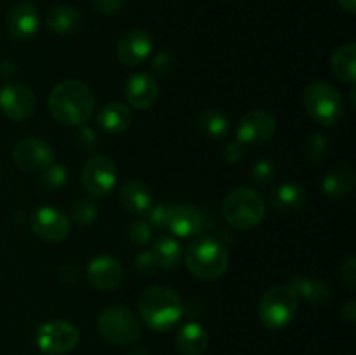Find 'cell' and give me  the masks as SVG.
Listing matches in <instances>:
<instances>
[{
  "instance_id": "obj_1",
  "label": "cell",
  "mask_w": 356,
  "mask_h": 355,
  "mask_svg": "<svg viewBox=\"0 0 356 355\" xmlns=\"http://www.w3.org/2000/svg\"><path fill=\"white\" fill-rule=\"evenodd\" d=\"M96 108V97L83 82L63 80L49 96V110L63 125H83Z\"/></svg>"
},
{
  "instance_id": "obj_2",
  "label": "cell",
  "mask_w": 356,
  "mask_h": 355,
  "mask_svg": "<svg viewBox=\"0 0 356 355\" xmlns=\"http://www.w3.org/2000/svg\"><path fill=\"white\" fill-rule=\"evenodd\" d=\"M138 306L143 322L156 333L172 329L184 313L179 294L165 285H153L143 291Z\"/></svg>"
},
{
  "instance_id": "obj_3",
  "label": "cell",
  "mask_w": 356,
  "mask_h": 355,
  "mask_svg": "<svg viewBox=\"0 0 356 355\" xmlns=\"http://www.w3.org/2000/svg\"><path fill=\"white\" fill-rule=\"evenodd\" d=\"M184 261L195 277L202 281H216L228 270L229 253L221 240L207 235L195 240L188 247Z\"/></svg>"
},
{
  "instance_id": "obj_4",
  "label": "cell",
  "mask_w": 356,
  "mask_h": 355,
  "mask_svg": "<svg viewBox=\"0 0 356 355\" xmlns=\"http://www.w3.org/2000/svg\"><path fill=\"white\" fill-rule=\"evenodd\" d=\"M222 216L233 228L252 230L266 216V205L256 190L238 187L226 195L222 202Z\"/></svg>"
},
{
  "instance_id": "obj_5",
  "label": "cell",
  "mask_w": 356,
  "mask_h": 355,
  "mask_svg": "<svg viewBox=\"0 0 356 355\" xmlns=\"http://www.w3.org/2000/svg\"><path fill=\"white\" fill-rule=\"evenodd\" d=\"M299 308V298L289 284H278L268 289L257 306L261 324L270 331L285 329L294 320Z\"/></svg>"
},
{
  "instance_id": "obj_6",
  "label": "cell",
  "mask_w": 356,
  "mask_h": 355,
  "mask_svg": "<svg viewBox=\"0 0 356 355\" xmlns=\"http://www.w3.org/2000/svg\"><path fill=\"white\" fill-rule=\"evenodd\" d=\"M97 329L108 343L115 347H129L141 336V320L129 306L111 305L97 317Z\"/></svg>"
},
{
  "instance_id": "obj_7",
  "label": "cell",
  "mask_w": 356,
  "mask_h": 355,
  "mask_svg": "<svg viewBox=\"0 0 356 355\" xmlns=\"http://www.w3.org/2000/svg\"><path fill=\"white\" fill-rule=\"evenodd\" d=\"M302 103L309 117L325 127L336 125L344 115V103L339 90L327 82L309 84L302 94Z\"/></svg>"
},
{
  "instance_id": "obj_8",
  "label": "cell",
  "mask_w": 356,
  "mask_h": 355,
  "mask_svg": "<svg viewBox=\"0 0 356 355\" xmlns=\"http://www.w3.org/2000/svg\"><path fill=\"white\" fill-rule=\"evenodd\" d=\"M80 333L75 324L66 320H52L38 326L35 341L40 352L47 355L70 354L79 345Z\"/></svg>"
},
{
  "instance_id": "obj_9",
  "label": "cell",
  "mask_w": 356,
  "mask_h": 355,
  "mask_svg": "<svg viewBox=\"0 0 356 355\" xmlns=\"http://www.w3.org/2000/svg\"><path fill=\"white\" fill-rule=\"evenodd\" d=\"M82 183L94 197H106L117 184V166L106 155H94L82 169Z\"/></svg>"
},
{
  "instance_id": "obj_10",
  "label": "cell",
  "mask_w": 356,
  "mask_h": 355,
  "mask_svg": "<svg viewBox=\"0 0 356 355\" xmlns=\"http://www.w3.org/2000/svg\"><path fill=\"white\" fill-rule=\"evenodd\" d=\"M277 131V118L266 110H250L236 125V139L243 145H264Z\"/></svg>"
},
{
  "instance_id": "obj_11",
  "label": "cell",
  "mask_w": 356,
  "mask_h": 355,
  "mask_svg": "<svg viewBox=\"0 0 356 355\" xmlns=\"http://www.w3.org/2000/svg\"><path fill=\"white\" fill-rule=\"evenodd\" d=\"M30 228L44 242H61L72 232L68 216L56 207H40L30 218Z\"/></svg>"
},
{
  "instance_id": "obj_12",
  "label": "cell",
  "mask_w": 356,
  "mask_h": 355,
  "mask_svg": "<svg viewBox=\"0 0 356 355\" xmlns=\"http://www.w3.org/2000/svg\"><path fill=\"white\" fill-rule=\"evenodd\" d=\"M37 97L26 84L10 82L0 90V110L10 120H26L35 113Z\"/></svg>"
},
{
  "instance_id": "obj_13",
  "label": "cell",
  "mask_w": 356,
  "mask_h": 355,
  "mask_svg": "<svg viewBox=\"0 0 356 355\" xmlns=\"http://www.w3.org/2000/svg\"><path fill=\"white\" fill-rule=\"evenodd\" d=\"M13 160L19 169L26 173H38L54 162V152L44 139L24 138L14 146Z\"/></svg>"
},
{
  "instance_id": "obj_14",
  "label": "cell",
  "mask_w": 356,
  "mask_h": 355,
  "mask_svg": "<svg viewBox=\"0 0 356 355\" xmlns=\"http://www.w3.org/2000/svg\"><path fill=\"white\" fill-rule=\"evenodd\" d=\"M153 40L141 28L127 30L117 42V56L125 66H138L152 54Z\"/></svg>"
},
{
  "instance_id": "obj_15",
  "label": "cell",
  "mask_w": 356,
  "mask_h": 355,
  "mask_svg": "<svg viewBox=\"0 0 356 355\" xmlns=\"http://www.w3.org/2000/svg\"><path fill=\"white\" fill-rule=\"evenodd\" d=\"M38 26H40V16L33 3L17 2L10 7L7 14V30L14 40H30L37 35Z\"/></svg>"
},
{
  "instance_id": "obj_16",
  "label": "cell",
  "mask_w": 356,
  "mask_h": 355,
  "mask_svg": "<svg viewBox=\"0 0 356 355\" xmlns=\"http://www.w3.org/2000/svg\"><path fill=\"white\" fill-rule=\"evenodd\" d=\"M87 281L97 291H111L117 287L124 277V270L117 258L97 256L87 265Z\"/></svg>"
},
{
  "instance_id": "obj_17",
  "label": "cell",
  "mask_w": 356,
  "mask_h": 355,
  "mask_svg": "<svg viewBox=\"0 0 356 355\" xmlns=\"http://www.w3.org/2000/svg\"><path fill=\"white\" fill-rule=\"evenodd\" d=\"M125 100L136 110H148L159 97V84L148 73H134L125 82Z\"/></svg>"
},
{
  "instance_id": "obj_18",
  "label": "cell",
  "mask_w": 356,
  "mask_h": 355,
  "mask_svg": "<svg viewBox=\"0 0 356 355\" xmlns=\"http://www.w3.org/2000/svg\"><path fill=\"white\" fill-rule=\"evenodd\" d=\"M202 214L195 207L186 204L170 205L169 223L167 228L177 237H193L198 235L202 230Z\"/></svg>"
},
{
  "instance_id": "obj_19",
  "label": "cell",
  "mask_w": 356,
  "mask_h": 355,
  "mask_svg": "<svg viewBox=\"0 0 356 355\" xmlns=\"http://www.w3.org/2000/svg\"><path fill=\"white\" fill-rule=\"evenodd\" d=\"M289 285L292 291L301 296L308 305L312 306H322L330 299V287L323 281L316 277H309V275H292Z\"/></svg>"
},
{
  "instance_id": "obj_20",
  "label": "cell",
  "mask_w": 356,
  "mask_h": 355,
  "mask_svg": "<svg viewBox=\"0 0 356 355\" xmlns=\"http://www.w3.org/2000/svg\"><path fill=\"white\" fill-rule=\"evenodd\" d=\"M132 124V111L131 108L125 106L124 103L111 101L101 108L97 115V125L108 134H120L127 131Z\"/></svg>"
},
{
  "instance_id": "obj_21",
  "label": "cell",
  "mask_w": 356,
  "mask_h": 355,
  "mask_svg": "<svg viewBox=\"0 0 356 355\" xmlns=\"http://www.w3.org/2000/svg\"><path fill=\"white\" fill-rule=\"evenodd\" d=\"M120 202L132 214H143L152 207V194L145 181L127 180L120 187Z\"/></svg>"
},
{
  "instance_id": "obj_22",
  "label": "cell",
  "mask_w": 356,
  "mask_h": 355,
  "mask_svg": "<svg viewBox=\"0 0 356 355\" xmlns=\"http://www.w3.org/2000/svg\"><path fill=\"white\" fill-rule=\"evenodd\" d=\"M207 345V331L198 322L184 324L176 334V348L181 355H204Z\"/></svg>"
},
{
  "instance_id": "obj_23",
  "label": "cell",
  "mask_w": 356,
  "mask_h": 355,
  "mask_svg": "<svg viewBox=\"0 0 356 355\" xmlns=\"http://www.w3.org/2000/svg\"><path fill=\"white\" fill-rule=\"evenodd\" d=\"M306 204V188L302 184L287 181L275 188L271 194V205L275 211L287 214V212L299 211Z\"/></svg>"
},
{
  "instance_id": "obj_24",
  "label": "cell",
  "mask_w": 356,
  "mask_h": 355,
  "mask_svg": "<svg viewBox=\"0 0 356 355\" xmlns=\"http://www.w3.org/2000/svg\"><path fill=\"white\" fill-rule=\"evenodd\" d=\"M82 23V14L79 9L68 6V3H58L51 7L45 16V24L56 35H70L76 31Z\"/></svg>"
},
{
  "instance_id": "obj_25",
  "label": "cell",
  "mask_w": 356,
  "mask_h": 355,
  "mask_svg": "<svg viewBox=\"0 0 356 355\" xmlns=\"http://www.w3.org/2000/svg\"><path fill=\"white\" fill-rule=\"evenodd\" d=\"M355 173L346 166H337L325 174L322 191L330 198H344L353 191Z\"/></svg>"
},
{
  "instance_id": "obj_26",
  "label": "cell",
  "mask_w": 356,
  "mask_h": 355,
  "mask_svg": "<svg viewBox=\"0 0 356 355\" xmlns=\"http://www.w3.org/2000/svg\"><path fill=\"white\" fill-rule=\"evenodd\" d=\"M330 68L332 73L341 80L350 86H355L356 82V45L355 42L341 45L336 49L330 59Z\"/></svg>"
},
{
  "instance_id": "obj_27",
  "label": "cell",
  "mask_w": 356,
  "mask_h": 355,
  "mask_svg": "<svg viewBox=\"0 0 356 355\" xmlns=\"http://www.w3.org/2000/svg\"><path fill=\"white\" fill-rule=\"evenodd\" d=\"M198 131L202 136L212 139V141H221L229 132V120L221 110L209 108L202 111L198 117Z\"/></svg>"
},
{
  "instance_id": "obj_28",
  "label": "cell",
  "mask_w": 356,
  "mask_h": 355,
  "mask_svg": "<svg viewBox=\"0 0 356 355\" xmlns=\"http://www.w3.org/2000/svg\"><path fill=\"white\" fill-rule=\"evenodd\" d=\"M149 253H152L153 258H155L156 267L165 268V270L176 267L181 260L179 242H176V240L170 239V237H162V239L156 240V242L153 244V249L149 251Z\"/></svg>"
},
{
  "instance_id": "obj_29",
  "label": "cell",
  "mask_w": 356,
  "mask_h": 355,
  "mask_svg": "<svg viewBox=\"0 0 356 355\" xmlns=\"http://www.w3.org/2000/svg\"><path fill=\"white\" fill-rule=\"evenodd\" d=\"M66 181H68V171H66V167L54 162H52L51 166L45 167V169L42 171L40 178H38V184H40L44 190L49 191L59 190L61 187H65Z\"/></svg>"
},
{
  "instance_id": "obj_30",
  "label": "cell",
  "mask_w": 356,
  "mask_h": 355,
  "mask_svg": "<svg viewBox=\"0 0 356 355\" xmlns=\"http://www.w3.org/2000/svg\"><path fill=\"white\" fill-rule=\"evenodd\" d=\"M330 152V141L323 132H315L308 138L306 141V159L309 160V164H320L329 157Z\"/></svg>"
},
{
  "instance_id": "obj_31",
  "label": "cell",
  "mask_w": 356,
  "mask_h": 355,
  "mask_svg": "<svg viewBox=\"0 0 356 355\" xmlns=\"http://www.w3.org/2000/svg\"><path fill=\"white\" fill-rule=\"evenodd\" d=\"M70 214L76 225H92L97 218V205L90 198H80L72 205Z\"/></svg>"
},
{
  "instance_id": "obj_32",
  "label": "cell",
  "mask_w": 356,
  "mask_h": 355,
  "mask_svg": "<svg viewBox=\"0 0 356 355\" xmlns=\"http://www.w3.org/2000/svg\"><path fill=\"white\" fill-rule=\"evenodd\" d=\"M275 176V164L268 159L257 160L250 169V180L256 187H268L273 181Z\"/></svg>"
},
{
  "instance_id": "obj_33",
  "label": "cell",
  "mask_w": 356,
  "mask_h": 355,
  "mask_svg": "<svg viewBox=\"0 0 356 355\" xmlns=\"http://www.w3.org/2000/svg\"><path fill=\"white\" fill-rule=\"evenodd\" d=\"M177 58L170 51H160L152 59V70L159 77H169L176 72Z\"/></svg>"
},
{
  "instance_id": "obj_34",
  "label": "cell",
  "mask_w": 356,
  "mask_h": 355,
  "mask_svg": "<svg viewBox=\"0 0 356 355\" xmlns=\"http://www.w3.org/2000/svg\"><path fill=\"white\" fill-rule=\"evenodd\" d=\"M127 237L136 246H145L152 239V225L148 223V219H136V221H132L127 228Z\"/></svg>"
},
{
  "instance_id": "obj_35",
  "label": "cell",
  "mask_w": 356,
  "mask_h": 355,
  "mask_svg": "<svg viewBox=\"0 0 356 355\" xmlns=\"http://www.w3.org/2000/svg\"><path fill=\"white\" fill-rule=\"evenodd\" d=\"M97 143H99V139H97L96 131L92 127L82 125L79 129V132L75 134V145L79 146V150H82L86 153L94 152L97 148Z\"/></svg>"
},
{
  "instance_id": "obj_36",
  "label": "cell",
  "mask_w": 356,
  "mask_h": 355,
  "mask_svg": "<svg viewBox=\"0 0 356 355\" xmlns=\"http://www.w3.org/2000/svg\"><path fill=\"white\" fill-rule=\"evenodd\" d=\"M169 212L170 205L169 204H156L152 205L148 209V223L152 226H159V228H167V223H169Z\"/></svg>"
},
{
  "instance_id": "obj_37",
  "label": "cell",
  "mask_w": 356,
  "mask_h": 355,
  "mask_svg": "<svg viewBox=\"0 0 356 355\" xmlns=\"http://www.w3.org/2000/svg\"><path fill=\"white\" fill-rule=\"evenodd\" d=\"M156 263H155V258H153L152 253L145 251V253H139L134 260V270L136 274L145 277V275L153 274L156 270Z\"/></svg>"
},
{
  "instance_id": "obj_38",
  "label": "cell",
  "mask_w": 356,
  "mask_h": 355,
  "mask_svg": "<svg viewBox=\"0 0 356 355\" xmlns=\"http://www.w3.org/2000/svg\"><path fill=\"white\" fill-rule=\"evenodd\" d=\"M243 155H245V145L240 143L238 139L228 143L222 150V159L226 164H238L243 159Z\"/></svg>"
},
{
  "instance_id": "obj_39",
  "label": "cell",
  "mask_w": 356,
  "mask_h": 355,
  "mask_svg": "<svg viewBox=\"0 0 356 355\" xmlns=\"http://www.w3.org/2000/svg\"><path fill=\"white\" fill-rule=\"evenodd\" d=\"M341 281L348 284L350 287L356 285V258L350 256L341 265Z\"/></svg>"
},
{
  "instance_id": "obj_40",
  "label": "cell",
  "mask_w": 356,
  "mask_h": 355,
  "mask_svg": "<svg viewBox=\"0 0 356 355\" xmlns=\"http://www.w3.org/2000/svg\"><path fill=\"white\" fill-rule=\"evenodd\" d=\"M127 0H92L94 9L101 14H115L125 6Z\"/></svg>"
},
{
  "instance_id": "obj_41",
  "label": "cell",
  "mask_w": 356,
  "mask_h": 355,
  "mask_svg": "<svg viewBox=\"0 0 356 355\" xmlns=\"http://www.w3.org/2000/svg\"><path fill=\"white\" fill-rule=\"evenodd\" d=\"M59 278L66 284H73L80 278V268L73 263H66L59 268Z\"/></svg>"
},
{
  "instance_id": "obj_42",
  "label": "cell",
  "mask_w": 356,
  "mask_h": 355,
  "mask_svg": "<svg viewBox=\"0 0 356 355\" xmlns=\"http://www.w3.org/2000/svg\"><path fill=\"white\" fill-rule=\"evenodd\" d=\"M339 313H341V319L346 320V322H350V324H355V320H356V306H355L353 299H346V301H344L343 305H341Z\"/></svg>"
},
{
  "instance_id": "obj_43",
  "label": "cell",
  "mask_w": 356,
  "mask_h": 355,
  "mask_svg": "<svg viewBox=\"0 0 356 355\" xmlns=\"http://www.w3.org/2000/svg\"><path fill=\"white\" fill-rule=\"evenodd\" d=\"M16 72L17 66L14 61H10V59H2V61H0V77H2L3 80H10L16 75Z\"/></svg>"
},
{
  "instance_id": "obj_44",
  "label": "cell",
  "mask_w": 356,
  "mask_h": 355,
  "mask_svg": "<svg viewBox=\"0 0 356 355\" xmlns=\"http://www.w3.org/2000/svg\"><path fill=\"white\" fill-rule=\"evenodd\" d=\"M337 2H339V6L343 7L346 13L350 14L356 13V0H337Z\"/></svg>"
},
{
  "instance_id": "obj_45",
  "label": "cell",
  "mask_w": 356,
  "mask_h": 355,
  "mask_svg": "<svg viewBox=\"0 0 356 355\" xmlns=\"http://www.w3.org/2000/svg\"><path fill=\"white\" fill-rule=\"evenodd\" d=\"M127 355H152V354H149V352L143 347H132L131 350H129Z\"/></svg>"
}]
</instances>
